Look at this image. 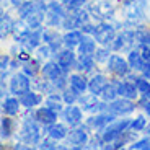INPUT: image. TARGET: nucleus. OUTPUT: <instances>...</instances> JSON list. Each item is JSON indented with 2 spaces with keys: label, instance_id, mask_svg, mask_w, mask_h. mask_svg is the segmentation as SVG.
Masks as SVG:
<instances>
[{
  "label": "nucleus",
  "instance_id": "f257e3e1",
  "mask_svg": "<svg viewBox=\"0 0 150 150\" xmlns=\"http://www.w3.org/2000/svg\"><path fill=\"white\" fill-rule=\"evenodd\" d=\"M42 129L44 127L34 117V111H31V116H30V109H28V114L25 116V119L21 122V129H20L18 137L26 145H38V144L41 142V131Z\"/></svg>",
  "mask_w": 150,
  "mask_h": 150
},
{
  "label": "nucleus",
  "instance_id": "f8f14e48",
  "mask_svg": "<svg viewBox=\"0 0 150 150\" xmlns=\"http://www.w3.org/2000/svg\"><path fill=\"white\" fill-rule=\"evenodd\" d=\"M77 54L74 52V49L70 47H64V49H60L59 52L56 54V60L59 62V65L62 69H64L65 72H70V69L75 67V62H77Z\"/></svg>",
  "mask_w": 150,
  "mask_h": 150
},
{
  "label": "nucleus",
  "instance_id": "1a4fd4ad",
  "mask_svg": "<svg viewBox=\"0 0 150 150\" xmlns=\"http://www.w3.org/2000/svg\"><path fill=\"white\" fill-rule=\"evenodd\" d=\"M137 108V103L134 100H129V98H124V96H117L116 100H112L109 103V108L108 111L116 114V116H129L135 111Z\"/></svg>",
  "mask_w": 150,
  "mask_h": 150
},
{
  "label": "nucleus",
  "instance_id": "2eb2a0df",
  "mask_svg": "<svg viewBox=\"0 0 150 150\" xmlns=\"http://www.w3.org/2000/svg\"><path fill=\"white\" fill-rule=\"evenodd\" d=\"M20 101H21V106L25 109H34L36 106H39L42 103V100H44V96H42V93H39V91L36 90H28L26 93L20 95Z\"/></svg>",
  "mask_w": 150,
  "mask_h": 150
},
{
  "label": "nucleus",
  "instance_id": "c03bdc74",
  "mask_svg": "<svg viewBox=\"0 0 150 150\" xmlns=\"http://www.w3.org/2000/svg\"><path fill=\"white\" fill-rule=\"evenodd\" d=\"M144 111H145V114L149 116V119H150V101H147L145 105H144Z\"/></svg>",
  "mask_w": 150,
  "mask_h": 150
},
{
  "label": "nucleus",
  "instance_id": "4c0bfd02",
  "mask_svg": "<svg viewBox=\"0 0 150 150\" xmlns=\"http://www.w3.org/2000/svg\"><path fill=\"white\" fill-rule=\"evenodd\" d=\"M38 149L41 150H56L57 149V140H54L52 137H46V139H41V142L38 144Z\"/></svg>",
  "mask_w": 150,
  "mask_h": 150
},
{
  "label": "nucleus",
  "instance_id": "393cba45",
  "mask_svg": "<svg viewBox=\"0 0 150 150\" xmlns=\"http://www.w3.org/2000/svg\"><path fill=\"white\" fill-rule=\"evenodd\" d=\"M127 62H129V65H131V69L134 72H140V70H142V67L145 65L147 60L144 59L140 49L139 47H134V49H131V51L127 52Z\"/></svg>",
  "mask_w": 150,
  "mask_h": 150
},
{
  "label": "nucleus",
  "instance_id": "5701e85b",
  "mask_svg": "<svg viewBox=\"0 0 150 150\" xmlns=\"http://www.w3.org/2000/svg\"><path fill=\"white\" fill-rule=\"evenodd\" d=\"M108 83H109V79L105 74H95L91 79H88V91H91V93L100 96V93L103 91V88Z\"/></svg>",
  "mask_w": 150,
  "mask_h": 150
},
{
  "label": "nucleus",
  "instance_id": "412c9836",
  "mask_svg": "<svg viewBox=\"0 0 150 150\" xmlns=\"http://www.w3.org/2000/svg\"><path fill=\"white\" fill-rule=\"evenodd\" d=\"M117 93L119 96H124V98H129V100H137L139 96V90H137V85H135L132 80H119V85H117Z\"/></svg>",
  "mask_w": 150,
  "mask_h": 150
},
{
  "label": "nucleus",
  "instance_id": "cd10ccee",
  "mask_svg": "<svg viewBox=\"0 0 150 150\" xmlns=\"http://www.w3.org/2000/svg\"><path fill=\"white\" fill-rule=\"evenodd\" d=\"M82 38H83L82 30L65 31V34H62V42H64V47H70V49L79 47L80 41H82Z\"/></svg>",
  "mask_w": 150,
  "mask_h": 150
},
{
  "label": "nucleus",
  "instance_id": "4be33fe9",
  "mask_svg": "<svg viewBox=\"0 0 150 150\" xmlns=\"http://www.w3.org/2000/svg\"><path fill=\"white\" fill-rule=\"evenodd\" d=\"M62 74H67V72L60 67L57 60H47V62H44V64H42L41 75H42V77H46V79L54 80V79H57L59 75H62Z\"/></svg>",
  "mask_w": 150,
  "mask_h": 150
},
{
  "label": "nucleus",
  "instance_id": "6ab92c4d",
  "mask_svg": "<svg viewBox=\"0 0 150 150\" xmlns=\"http://www.w3.org/2000/svg\"><path fill=\"white\" fill-rule=\"evenodd\" d=\"M42 30L44 28H36V30H30V33H28L26 36V41L23 42V47L28 49L30 52H33V51H36L39 46L42 44Z\"/></svg>",
  "mask_w": 150,
  "mask_h": 150
},
{
  "label": "nucleus",
  "instance_id": "f3484780",
  "mask_svg": "<svg viewBox=\"0 0 150 150\" xmlns=\"http://www.w3.org/2000/svg\"><path fill=\"white\" fill-rule=\"evenodd\" d=\"M79 105L82 106V109L86 111V112H98V109H100V100H98V95L91 93V91L90 93L80 95Z\"/></svg>",
  "mask_w": 150,
  "mask_h": 150
},
{
  "label": "nucleus",
  "instance_id": "f03ea898",
  "mask_svg": "<svg viewBox=\"0 0 150 150\" xmlns=\"http://www.w3.org/2000/svg\"><path fill=\"white\" fill-rule=\"evenodd\" d=\"M131 122H132V119H129V117L114 119L112 122H109L101 131V135H103V139H105V142L111 144L114 140H117L119 137H122L124 132L127 131V129H131Z\"/></svg>",
  "mask_w": 150,
  "mask_h": 150
},
{
  "label": "nucleus",
  "instance_id": "b1692460",
  "mask_svg": "<svg viewBox=\"0 0 150 150\" xmlns=\"http://www.w3.org/2000/svg\"><path fill=\"white\" fill-rule=\"evenodd\" d=\"M13 28H15V20L2 10V15H0V39L5 41L7 36L13 34Z\"/></svg>",
  "mask_w": 150,
  "mask_h": 150
},
{
  "label": "nucleus",
  "instance_id": "a19ab883",
  "mask_svg": "<svg viewBox=\"0 0 150 150\" xmlns=\"http://www.w3.org/2000/svg\"><path fill=\"white\" fill-rule=\"evenodd\" d=\"M95 26H96V25H91V23L88 21V23H85V25H83V26L80 28V30H82V33H83V34H91V36H93V33H95Z\"/></svg>",
  "mask_w": 150,
  "mask_h": 150
},
{
  "label": "nucleus",
  "instance_id": "f704fd0d",
  "mask_svg": "<svg viewBox=\"0 0 150 150\" xmlns=\"http://www.w3.org/2000/svg\"><path fill=\"white\" fill-rule=\"evenodd\" d=\"M52 56H56V52H54L52 47H51L49 44H46V42H42V44L36 49V57L41 60V62L42 60H49Z\"/></svg>",
  "mask_w": 150,
  "mask_h": 150
},
{
  "label": "nucleus",
  "instance_id": "a878e982",
  "mask_svg": "<svg viewBox=\"0 0 150 150\" xmlns=\"http://www.w3.org/2000/svg\"><path fill=\"white\" fill-rule=\"evenodd\" d=\"M21 109V101H20V98H15V96H7L4 98V101H2V111L4 114L7 116H16Z\"/></svg>",
  "mask_w": 150,
  "mask_h": 150
},
{
  "label": "nucleus",
  "instance_id": "39448f33",
  "mask_svg": "<svg viewBox=\"0 0 150 150\" xmlns=\"http://www.w3.org/2000/svg\"><path fill=\"white\" fill-rule=\"evenodd\" d=\"M117 36V26L109 21H100L95 26L93 38L100 46H111L114 38Z\"/></svg>",
  "mask_w": 150,
  "mask_h": 150
},
{
  "label": "nucleus",
  "instance_id": "c85d7f7f",
  "mask_svg": "<svg viewBox=\"0 0 150 150\" xmlns=\"http://www.w3.org/2000/svg\"><path fill=\"white\" fill-rule=\"evenodd\" d=\"M96 39H95L91 34H83L82 41L79 44V54H88V56H93L95 51H96Z\"/></svg>",
  "mask_w": 150,
  "mask_h": 150
},
{
  "label": "nucleus",
  "instance_id": "0eeeda50",
  "mask_svg": "<svg viewBox=\"0 0 150 150\" xmlns=\"http://www.w3.org/2000/svg\"><path fill=\"white\" fill-rule=\"evenodd\" d=\"M106 70H108L109 74L119 77V79H126V77L132 72V69H131V65H129L127 59H124L119 54H111L109 60L106 62Z\"/></svg>",
  "mask_w": 150,
  "mask_h": 150
},
{
  "label": "nucleus",
  "instance_id": "aec40b11",
  "mask_svg": "<svg viewBox=\"0 0 150 150\" xmlns=\"http://www.w3.org/2000/svg\"><path fill=\"white\" fill-rule=\"evenodd\" d=\"M69 86L74 88L79 95H83L88 90V79L85 77V74H80V72L72 74L69 75Z\"/></svg>",
  "mask_w": 150,
  "mask_h": 150
},
{
  "label": "nucleus",
  "instance_id": "ddd939ff",
  "mask_svg": "<svg viewBox=\"0 0 150 150\" xmlns=\"http://www.w3.org/2000/svg\"><path fill=\"white\" fill-rule=\"evenodd\" d=\"M57 114L56 111H52V109L49 108V106H41V108L34 109V117H36V121L39 124H41L42 127H47V126H51V124L57 122Z\"/></svg>",
  "mask_w": 150,
  "mask_h": 150
},
{
  "label": "nucleus",
  "instance_id": "9d476101",
  "mask_svg": "<svg viewBox=\"0 0 150 150\" xmlns=\"http://www.w3.org/2000/svg\"><path fill=\"white\" fill-rule=\"evenodd\" d=\"M28 90H31V79L26 74L23 72H18L11 77L10 80V93L15 95V96H20V95L26 93Z\"/></svg>",
  "mask_w": 150,
  "mask_h": 150
},
{
  "label": "nucleus",
  "instance_id": "c9c22d12",
  "mask_svg": "<svg viewBox=\"0 0 150 150\" xmlns=\"http://www.w3.org/2000/svg\"><path fill=\"white\" fill-rule=\"evenodd\" d=\"M60 93H62V98H64L65 105H75V103L79 101V98H80V95L77 93L74 88H70V86H67V88L62 90Z\"/></svg>",
  "mask_w": 150,
  "mask_h": 150
},
{
  "label": "nucleus",
  "instance_id": "20e7f679",
  "mask_svg": "<svg viewBox=\"0 0 150 150\" xmlns=\"http://www.w3.org/2000/svg\"><path fill=\"white\" fill-rule=\"evenodd\" d=\"M69 145L74 150H82V149H90L88 142H90V131L85 127V124H80L77 127H70L67 135Z\"/></svg>",
  "mask_w": 150,
  "mask_h": 150
},
{
  "label": "nucleus",
  "instance_id": "473e14b6",
  "mask_svg": "<svg viewBox=\"0 0 150 150\" xmlns=\"http://www.w3.org/2000/svg\"><path fill=\"white\" fill-rule=\"evenodd\" d=\"M41 69H42L41 60L36 57V59H30V60H26V62H23L21 72L26 74L30 79H33V77H38V75L41 74Z\"/></svg>",
  "mask_w": 150,
  "mask_h": 150
},
{
  "label": "nucleus",
  "instance_id": "72a5a7b5",
  "mask_svg": "<svg viewBox=\"0 0 150 150\" xmlns=\"http://www.w3.org/2000/svg\"><path fill=\"white\" fill-rule=\"evenodd\" d=\"M93 57L96 60V64H106L111 57V47L109 46H100V47H96Z\"/></svg>",
  "mask_w": 150,
  "mask_h": 150
},
{
  "label": "nucleus",
  "instance_id": "a18cd8bd",
  "mask_svg": "<svg viewBox=\"0 0 150 150\" xmlns=\"http://www.w3.org/2000/svg\"><path fill=\"white\" fill-rule=\"evenodd\" d=\"M60 2H62V4H64V2H67V0H60Z\"/></svg>",
  "mask_w": 150,
  "mask_h": 150
},
{
  "label": "nucleus",
  "instance_id": "bb28decb",
  "mask_svg": "<svg viewBox=\"0 0 150 150\" xmlns=\"http://www.w3.org/2000/svg\"><path fill=\"white\" fill-rule=\"evenodd\" d=\"M44 105L49 106V108L52 109V111H56L57 114H62V111H64V98H62V93H57V91H54V93H49L47 96H46L44 100Z\"/></svg>",
  "mask_w": 150,
  "mask_h": 150
},
{
  "label": "nucleus",
  "instance_id": "49530a36",
  "mask_svg": "<svg viewBox=\"0 0 150 150\" xmlns=\"http://www.w3.org/2000/svg\"><path fill=\"white\" fill-rule=\"evenodd\" d=\"M42 2H49V0H42Z\"/></svg>",
  "mask_w": 150,
  "mask_h": 150
},
{
  "label": "nucleus",
  "instance_id": "dca6fc26",
  "mask_svg": "<svg viewBox=\"0 0 150 150\" xmlns=\"http://www.w3.org/2000/svg\"><path fill=\"white\" fill-rule=\"evenodd\" d=\"M69 126L65 122H54L51 124V126H47V127H44V132L49 135V137H52L54 140H64L67 139V135H69Z\"/></svg>",
  "mask_w": 150,
  "mask_h": 150
},
{
  "label": "nucleus",
  "instance_id": "37998d69",
  "mask_svg": "<svg viewBox=\"0 0 150 150\" xmlns=\"http://www.w3.org/2000/svg\"><path fill=\"white\" fill-rule=\"evenodd\" d=\"M134 2H135V0H121V5H122L124 8H127V7H131Z\"/></svg>",
  "mask_w": 150,
  "mask_h": 150
},
{
  "label": "nucleus",
  "instance_id": "7ed1b4c3",
  "mask_svg": "<svg viewBox=\"0 0 150 150\" xmlns=\"http://www.w3.org/2000/svg\"><path fill=\"white\" fill-rule=\"evenodd\" d=\"M109 47H111L112 51H116V52H129L131 49L137 47L134 28H126V30L119 31Z\"/></svg>",
  "mask_w": 150,
  "mask_h": 150
},
{
  "label": "nucleus",
  "instance_id": "9b49d317",
  "mask_svg": "<svg viewBox=\"0 0 150 150\" xmlns=\"http://www.w3.org/2000/svg\"><path fill=\"white\" fill-rule=\"evenodd\" d=\"M60 116H62L64 122L67 124L69 127H77V126L83 124V109H82V106L67 105Z\"/></svg>",
  "mask_w": 150,
  "mask_h": 150
},
{
  "label": "nucleus",
  "instance_id": "c756f323",
  "mask_svg": "<svg viewBox=\"0 0 150 150\" xmlns=\"http://www.w3.org/2000/svg\"><path fill=\"white\" fill-rule=\"evenodd\" d=\"M11 117L13 116L4 114V117L0 121V137H2V140H8L13 135V132H15V121Z\"/></svg>",
  "mask_w": 150,
  "mask_h": 150
},
{
  "label": "nucleus",
  "instance_id": "2f4dec72",
  "mask_svg": "<svg viewBox=\"0 0 150 150\" xmlns=\"http://www.w3.org/2000/svg\"><path fill=\"white\" fill-rule=\"evenodd\" d=\"M117 85H119V80H109V83L103 88L101 93H100V100L108 101V103H111L112 100H116L119 96V93H117Z\"/></svg>",
  "mask_w": 150,
  "mask_h": 150
},
{
  "label": "nucleus",
  "instance_id": "58836bf2",
  "mask_svg": "<svg viewBox=\"0 0 150 150\" xmlns=\"http://www.w3.org/2000/svg\"><path fill=\"white\" fill-rule=\"evenodd\" d=\"M86 2H88V0H67V2H64V5L69 11H74V10L83 8L86 5Z\"/></svg>",
  "mask_w": 150,
  "mask_h": 150
},
{
  "label": "nucleus",
  "instance_id": "6e6552de",
  "mask_svg": "<svg viewBox=\"0 0 150 150\" xmlns=\"http://www.w3.org/2000/svg\"><path fill=\"white\" fill-rule=\"evenodd\" d=\"M116 114L112 112H96V116H90L88 119H85V127L90 132H101L103 129L108 126L109 122L116 119Z\"/></svg>",
  "mask_w": 150,
  "mask_h": 150
},
{
  "label": "nucleus",
  "instance_id": "4468645a",
  "mask_svg": "<svg viewBox=\"0 0 150 150\" xmlns=\"http://www.w3.org/2000/svg\"><path fill=\"white\" fill-rule=\"evenodd\" d=\"M42 42H46V44L51 46L56 54L60 51V46H64L62 36L57 33V30H54V28H51V26H47V28L42 30Z\"/></svg>",
  "mask_w": 150,
  "mask_h": 150
},
{
  "label": "nucleus",
  "instance_id": "e433bc0d",
  "mask_svg": "<svg viewBox=\"0 0 150 150\" xmlns=\"http://www.w3.org/2000/svg\"><path fill=\"white\" fill-rule=\"evenodd\" d=\"M145 127H147V119H145L144 114H139V116H135V119H132L131 129L140 132V131H145Z\"/></svg>",
  "mask_w": 150,
  "mask_h": 150
},
{
  "label": "nucleus",
  "instance_id": "a211bd4d",
  "mask_svg": "<svg viewBox=\"0 0 150 150\" xmlns=\"http://www.w3.org/2000/svg\"><path fill=\"white\" fill-rule=\"evenodd\" d=\"M95 65H96V60H95L93 56H88V54H79L74 69L77 72H80V74H90V72L95 70Z\"/></svg>",
  "mask_w": 150,
  "mask_h": 150
},
{
  "label": "nucleus",
  "instance_id": "423d86ee",
  "mask_svg": "<svg viewBox=\"0 0 150 150\" xmlns=\"http://www.w3.org/2000/svg\"><path fill=\"white\" fill-rule=\"evenodd\" d=\"M88 11L95 20L100 21H108L114 16V5L111 4V0H96L88 5Z\"/></svg>",
  "mask_w": 150,
  "mask_h": 150
},
{
  "label": "nucleus",
  "instance_id": "7c9ffc66",
  "mask_svg": "<svg viewBox=\"0 0 150 150\" xmlns=\"http://www.w3.org/2000/svg\"><path fill=\"white\" fill-rule=\"evenodd\" d=\"M62 30L65 31H70V30H80L82 28V23H80L79 18V11L74 10V11H69L67 10V15L64 16V21H62Z\"/></svg>",
  "mask_w": 150,
  "mask_h": 150
},
{
  "label": "nucleus",
  "instance_id": "79ce46f5",
  "mask_svg": "<svg viewBox=\"0 0 150 150\" xmlns=\"http://www.w3.org/2000/svg\"><path fill=\"white\" fill-rule=\"evenodd\" d=\"M139 74L142 75L144 79L150 80V62H149V60H147V62H145V65H144V67H142V70H140Z\"/></svg>",
  "mask_w": 150,
  "mask_h": 150
},
{
  "label": "nucleus",
  "instance_id": "ea45409f",
  "mask_svg": "<svg viewBox=\"0 0 150 150\" xmlns=\"http://www.w3.org/2000/svg\"><path fill=\"white\" fill-rule=\"evenodd\" d=\"M10 64H11V56L10 54H2V57H0V69H2V72L10 70Z\"/></svg>",
  "mask_w": 150,
  "mask_h": 150
}]
</instances>
